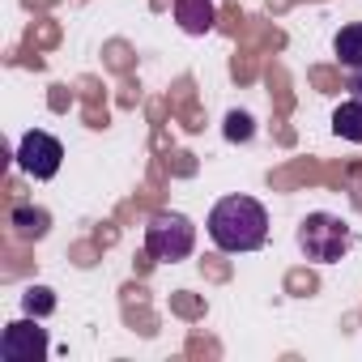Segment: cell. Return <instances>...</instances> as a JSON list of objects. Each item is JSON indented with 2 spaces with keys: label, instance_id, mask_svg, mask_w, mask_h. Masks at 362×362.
Segmentation results:
<instances>
[{
  "label": "cell",
  "instance_id": "1",
  "mask_svg": "<svg viewBox=\"0 0 362 362\" xmlns=\"http://www.w3.org/2000/svg\"><path fill=\"white\" fill-rule=\"evenodd\" d=\"M209 239H214L218 252H230V256L264 247V239H269V214H264V205L256 197H239V192L222 197L209 209Z\"/></svg>",
  "mask_w": 362,
  "mask_h": 362
},
{
  "label": "cell",
  "instance_id": "2",
  "mask_svg": "<svg viewBox=\"0 0 362 362\" xmlns=\"http://www.w3.org/2000/svg\"><path fill=\"white\" fill-rule=\"evenodd\" d=\"M145 252L158 260V264H179L197 252V226L192 218L175 214V209H162L145 222Z\"/></svg>",
  "mask_w": 362,
  "mask_h": 362
},
{
  "label": "cell",
  "instance_id": "3",
  "mask_svg": "<svg viewBox=\"0 0 362 362\" xmlns=\"http://www.w3.org/2000/svg\"><path fill=\"white\" fill-rule=\"evenodd\" d=\"M298 247H303V256L307 260H315V264H337L349 247H354V230L337 218V214H307L303 222H298Z\"/></svg>",
  "mask_w": 362,
  "mask_h": 362
},
{
  "label": "cell",
  "instance_id": "4",
  "mask_svg": "<svg viewBox=\"0 0 362 362\" xmlns=\"http://www.w3.org/2000/svg\"><path fill=\"white\" fill-rule=\"evenodd\" d=\"M60 162H64V145L43 132V128H30L22 141H18V166L30 175V179H56L60 175Z\"/></svg>",
  "mask_w": 362,
  "mask_h": 362
},
{
  "label": "cell",
  "instance_id": "5",
  "mask_svg": "<svg viewBox=\"0 0 362 362\" xmlns=\"http://www.w3.org/2000/svg\"><path fill=\"white\" fill-rule=\"evenodd\" d=\"M52 349L47 341V328L39 324V315H26V320H13L0 337V358L5 362H43Z\"/></svg>",
  "mask_w": 362,
  "mask_h": 362
},
{
  "label": "cell",
  "instance_id": "6",
  "mask_svg": "<svg viewBox=\"0 0 362 362\" xmlns=\"http://www.w3.org/2000/svg\"><path fill=\"white\" fill-rule=\"evenodd\" d=\"M175 22L184 26L188 35H209L218 13H214V0H175Z\"/></svg>",
  "mask_w": 362,
  "mask_h": 362
},
{
  "label": "cell",
  "instance_id": "7",
  "mask_svg": "<svg viewBox=\"0 0 362 362\" xmlns=\"http://www.w3.org/2000/svg\"><path fill=\"white\" fill-rule=\"evenodd\" d=\"M332 56H337L341 69L362 73V22H349V26L337 30V39H332Z\"/></svg>",
  "mask_w": 362,
  "mask_h": 362
},
{
  "label": "cell",
  "instance_id": "8",
  "mask_svg": "<svg viewBox=\"0 0 362 362\" xmlns=\"http://www.w3.org/2000/svg\"><path fill=\"white\" fill-rule=\"evenodd\" d=\"M332 132L349 145H362V98H345L332 111Z\"/></svg>",
  "mask_w": 362,
  "mask_h": 362
},
{
  "label": "cell",
  "instance_id": "9",
  "mask_svg": "<svg viewBox=\"0 0 362 362\" xmlns=\"http://www.w3.org/2000/svg\"><path fill=\"white\" fill-rule=\"evenodd\" d=\"M9 226H13L22 239H43L47 226H52V214H47V209H35V205H18V209L9 214Z\"/></svg>",
  "mask_w": 362,
  "mask_h": 362
},
{
  "label": "cell",
  "instance_id": "10",
  "mask_svg": "<svg viewBox=\"0 0 362 362\" xmlns=\"http://www.w3.org/2000/svg\"><path fill=\"white\" fill-rule=\"evenodd\" d=\"M222 132H226V141L247 145V141L256 136V119H252L247 111H230V115H226V124H222Z\"/></svg>",
  "mask_w": 362,
  "mask_h": 362
},
{
  "label": "cell",
  "instance_id": "11",
  "mask_svg": "<svg viewBox=\"0 0 362 362\" xmlns=\"http://www.w3.org/2000/svg\"><path fill=\"white\" fill-rule=\"evenodd\" d=\"M22 307H26V315H52L56 311V294L47 290V286H30L26 294H22Z\"/></svg>",
  "mask_w": 362,
  "mask_h": 362
},
{
  "label": "cell",
  "instance_id": "12",
  "mask_svg": "<svg viewBox=\"0 0 362 362\" xmlns=\"http://www.w3.org/2000/svg\"><path fill=\"white\" fill-rule=\"evenodd\" d=\"M349 98H362V73H349Z\"/></svg>",
  "mask_w": 362,
  "mask_h": 362
}]
</instances>
